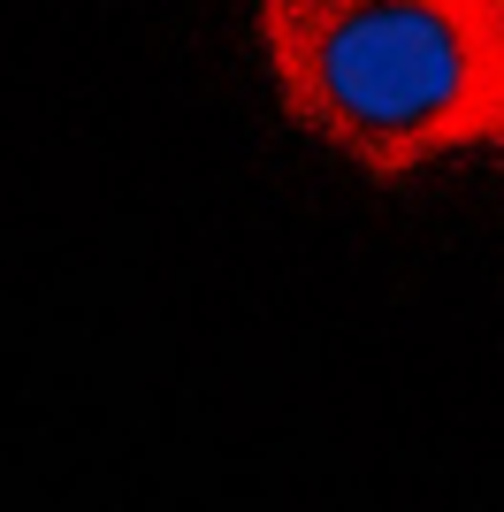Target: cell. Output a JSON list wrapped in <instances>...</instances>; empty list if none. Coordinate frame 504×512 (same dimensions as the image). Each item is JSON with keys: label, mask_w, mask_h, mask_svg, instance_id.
<instances>
[{"label": "cell", "mask_w": 504, "mask_h": 512, "mask_svg": "<svg viewBox=\"0 0 504 512\" xmlns=\"http://www.w3.org/2000/svg\"><path fill=\"white\" fill-rule=\"evenodd\" d=\"M275 100L375 184L504 153V0H252Z\"/></svg>", "instance_id": "cell-1"}]
</instances>
